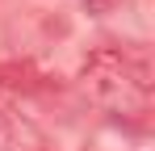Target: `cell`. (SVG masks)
I'll return each instance as SVG.
<instances>
[{"instance_id":"3957f363","label":"cell","mask_w":155,"mask_h":151,"mask_svg":"<svg viewBox=\"0 0 155 151\" xmlns=\"http://www.w3.org/2000/svg\"><path fill=\"white\" fill-rule=\"evenodd\" d=\"M34 151H42V147H34Z\"/></svg>"},{"instance_id":"6da1fadb","label":"cell","mask_w":155,"mask_h":151,"mask_svg":"<svg viewBox=\"0 0 155 151\" xmlns=\"http://www.w3.org/2000/svg\"><path fill=\"white\" fill-rule=\"evenodd\" d=\"M84 80H88L92 92H101V97H122V101L147 84L143 76H130V63H126L122 50H109V46H101V50L88 55V63H84Z\"/></svg>"},{"instance_id":"7a4b0ae2","label":"cell","mask_w":155,"mask_h":151,"mask_svg":"<svg viewBox=\"0 0 155 151\" xmlns=\"http://www.w3.org/2000/svg\"><path fill=\"white\" fill-rule=\"evenodd\" d=\"M117 4H122V0H84V8H88L92 17H105V13H113Z\"/></svg>"}]
</instances>
